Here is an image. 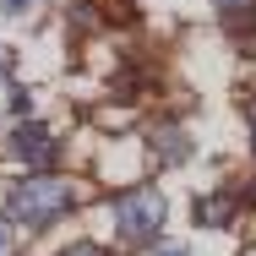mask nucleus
I'll return each mask as SVG.
<instances>
[{
	"instance_id": "f257e3e1",
	"label": "nucleus",
	"mask_w": 256,
	"mask_h": 256,
	"mask_svg": "<svg viewBox=\"0 0 256 256\" xmlns=\"http://www.w3.org/2000/svg\"><path fill=\"white\" fill-rule=\"evenodd\" d=\"M66 207H71V180H60V174H28V180L11 186L6 218L22 224V229H44V224H54Z\"/></svg>"
},
{
	"instance_id": "f03ea898",
	"label": "nucleus",
	"mask_w": 256,
	"mask_h": 256,
	"mask_svg": "<svg viewBox=\"0 0 256 256\" xmlns=\"http://www.w3.org/2000/svg\"><path fill=\"white\" fill-rule=\"evenodd\" d=\"M164 191L158 186H131V191H120L114 196V234L126 240V246H142V251H153L158 234H164Z\"/></svg>"
},
{
	"instance_id": "7ed1b4c3",
	"label": "nucleus",
	"mask_w": 256,
	"mask_h": 256,
	"mask_svg": "<svg viewBox=\"0 0 256 256\" xmlns=\"http://www.w3.org/2000/svg\"><path fill=\"white\" fill-rule=\"evenodd\" d=\"M6 153L16 158V164H33L38 174H50V164L60 158V136H54L50 126H33V120H28V126H16V131L6 136Z\"/></svg>"
},
{
	"instance_id": "20e7f679",
	"label": "nucleus",
	"mask_w": 256,
	"mask_h": 256,
	"mask_svg": "<svg viewBox=\"0 0 256 256\" xmlns=\"http://www.w3.org/2000/svg\"><path fill=\"white\" fill-rule=\"evenodd\" d=\"M153 158H158V164H186V158H191L186 131H180V126H158V131H153Z\"/></svg>"
},
{
	"instance_id": "39448f33",
	"label": "nucleus",
	"mask_w": 256,
	"mask_h": 256,
	"mask_svg": "<svg viewBox=\"0 0 256 256\" xmlns=\"http://www.w3.org/2000/svg\"><path fill=\"white\" fill-rule=\"evenodd\" d=\"M229 218H234V196H229V191H212V196L196 202V224H207V229H218V224H229Z\"/></svg>"
},
{
	"instance_id": "423d86ee",
	"label": "nucleus",
	"mask_w": 256,
	"mask_h": 256,
	"mask_svg": "<svg viewBox=\"0 0 256 256\" xmlns=\"http://www.w3.org/2000/svg\"><path fill=\"white\" fill-rule=\"evenodd\" d=\"M60 256H109L104 246H93V240H76V246H66Z\"/></svg>"
},
{
	"instance_id": "0eeeda50",
	"label": "nucleus",
	"mask_w": 256,
	"mask_h": 256,
	"mask_svg": "<svg viewBox=\"0 0 256 256\" xmlns=\"http://www.w3.org/2000/svg\"><path fill=\"white\" fill-rule=\"evenodd\" d=\"M212 6H218V11H224V16H240V11H251L256 0H212Z\"/></svg>"
},
{
	"instance_id": "6e6552de",
	"label": "nucleus",
	"mask_w": 256,
	"mask_h": 256,
	"mask_svg": "<svg viewBox=\"0 0 256 256\" xmlns=\"http://www.w3.org/2000/svg\"><path fill=\"white\" fill-rule=\"evenodd\" d=\"M148 256H186V246H174V240H158Z\"/></svg>"
},
{
	"instance_id": "1a4fd4ad",
	"label": "nucleus",
	"mask_w": 256,
	"mask_h": 256,
	"mask_svg": "<svg viewBox=\"0 0 256 256\" xmlns=\"http://www.w3.org/2000/svg\"><path fill=\"white\" fill-rule=\"evenodd\" d=\"M28 6H33V0H0V16H22Z\"/></svg>"
},
{
	"instance_id": "9d476101",
	"label": "nucleus",
	"mask_w": 256,
	"mask_h": 256,
	"mask_svg": "<svg viewBox=\"0 0 256 256\" xmlns=\"http://www.w3.org/2000/svg\"><path fill=\"white\" fill-rule=\"evenodd\" d=\"M0 256H11V229L0 224Z\"/></svg>"
},
{
	"instance_id": "9b49d317",
	"label": "nucleus",
	"mask_w": 256,
	"mask_h": 256,
	"mask_svg": "<svg viewBox=\"0 0 256 256\" xmlns=\"http://www.w3.org/2000/svg\"><path fill=\"white\" fill-rule=\"evenodd\" d=\"M251 148H256V104H251Z\"/></svg>"
}]
</instances>
